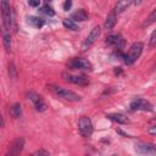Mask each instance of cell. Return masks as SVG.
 Returning a JSON list of instances; mask_svg holds the SVG:
<instances>
[{"label":"cell","mask_w":156,"mask_h":156,"mask_svg":"<svg viewBox=\"0 0 156 156\" xmlns=\"http://www.w3.org/2000/svg\"><path fill=\"white\" fill-rule=\"evenodd\" d=\"M49 89L52 94H55L56 96L61 98V99H65L67 101H72V102H77V101H80L82 98L80 95L76 94L74 91L72 90H68L66 88H62V87H58V85H49Z\"/></svg>","instance_id":"obj_1"},{"label":"cell","mask_w":156,"mask_h":156,"mask_svg":"<svg viewBox=\"0 0 156 156\" xmlns=\"http://www.w3.org/2000/svg\"><path fill=\"white\" fill-rule=\"evenodd\" d=\"M143 49H144V44H143V43H140V41L134 43V44L130 46L128 54H124V57H123L124 63H126V65H133V63L140 57V55H141V52H143Z\"/></svg>","instance_id":"obj_2"},{"label":"cell","mask_w":156,"mask_h":156,"mask_svg":"<svg viewBox=\"0 0 156 156\" xmlns=\"http://www.w3.org/2000/svg\"><path fill=\"white\" fill-rule=\"evenodd\" d=\"M93 123H91V119L88 117V116H82L78 121V132L84 138H89L91 134H93Z\"/></svg>","instance_id":"obj_3"},{"label":"cell","mask_w":156,"mask_h":156,"mask_svg":"<svg viewBox=\"0 0 156 156\" xmlns=\"http://www.w3.org/2000/svg\"><path fill=\"white\" fill-rule=\"evenodd\" d=\"M0 7H1V17H2V24L5 30H9L11 28L12 24V11H11V6L7 1H1L0 2Z\"/></svg>","instance_id":"obj_4"},{"label":"cell","mask_w":156,"mask_h":156,"mask_svg":"<svg viewBox=\"0 0 156 156\" xmlns=\"http://www.w3.org/2000/svg\"><path fill=\"white\" fill-rule=\"evenodd\" d=\"M23 146H24V138H22V136L15 138L10 143L5 156H20V154L23 150Z\"/></svg>","instance_id":"obj_5"},{"label":"cell","mask_w":156,"mask_h":156,"mask_svg":"<svg viewBox=\"0 0 156 156\" xmlns=\"http://www.w3.org/2000/svg\"><path fill=\"white\" fill-rule=\"evenodd\" d=\"M67 65H68L69 68H73V69L93 71V65H91V62L88 61V60H85V58H82V57H74V58H72Z\"/></svg>","instance_id":"obj_6"},{"label":"cell","mask_w":156,"mask_h":156,"mask_svg":"<svg viewBox=\"0 0 156 156\" xmlns=\"http://www.w3.org/2000/svg\"><path fill=\"white\" fill-rule=\"evenodd\" d=\"M26 95H27V98L30 100V102L33 104V106L35 107L37 111H39V112L46 111L48 106H46L45 101L43 100V98H41L39 94H37V93H34V91H27Z\"/></svg>","instance_id":"obj_7"},{"label":"cell","mask_w":156,"mask_h":156,"mask_svg":"<svg viewBox=\"0 0 156 156\" xmlns=\"http://www.w3.org/2000/svg\"><path fill=\"white\" fill-rule=\"evenodd\" d=\"M130 111H152V105L145 99H136L129 105Z\"/></svg>","instance_id":"obj_8"},{"label":"cell","mask_w":156,"mask_h":156,"mask_svg":"<svg viewBox=\"0 0 156 156\" xmlns=\"http://www.w3.org/2000/svg\"><path fill=\"white\" fill-rule=\"evenodd\" d=\"M62 78L66 82H69V83H73V84H77V85H87V84H89V79L85 78L84 76H76V74H72V73H68V72H63L62 73Z\"/></svg>","instance_id":"obj_9"},{"label":"cell","mask_w":156,"mask_h":156,"mask_svg":"<svg viewBox=\"0 0 156 156\" xmlns=\"http://www.w3.org/2000/svg\"><path fill=\"white\" fill-rule=\"evenodd\" d=\"M100 27L99 26H95V27H93V29L90 30V33L88 34V37H87V39L84 40V43H83V45H82V48L85 50L87 48H89L91 44H94L95 41H96V39L99 38V35H100Z\"/></svg>","instance_id":"obj_10"},{"label":"cell","mask_w":156,"mask_h":156,"mask_svg":"<svg viewBox=\"0 0 156 156\" xmlns=\"http://www.w3.org/2000/svg\"><path fill=\"white\" fill-rule=\"evenodd\" d=\"M105 43L107 45L115 46L117 49H122L124 46V44H126V41H124V39H123V37L121 34H111V35H108L106 38Z\"/></svg>","instance_id":"obj_11"},{"label":"cell","mask_w":156,"mask_h":156,"mask_svg":"<svg viewBox=\"0 0 156 156\" xmlns=\"http://www.w3.org/2000/svg\"><path fill=\"white\" fill-rule=\"evenodd\" d=\"M135 150L136 152L141 155H155V145L150 143H138L135 144Z\"/></svg>","instance_id":"obj_12"},{"label":"cell","mask_w":156,"mask_h":156,"mask_svg":"<svg viewBox=\"0 0 156 156\" xmlns=\"http://www.w3.org/2000/svg\"><path fill=\"white\" fill-rule=\"evenodd\" d=\"M116 22H117V13L112 10V11L107 15V17H106V21H105V28H106L107 30H111V29L115 27Z\"/></svg>","instance_id":"obj_13"},{"label":"cell","mask_w":156,"mask_h":156,"mask_svg":"<svg viewBox=\"0 0 156 156\" xmlns=\"http://www.w3.org/2000/svg\"><path fill=\"white\" fill-rule=\"evenodd\" d=\"M71 17H72V21L73 22H76V21L83 22V21H87L88 20V13H87V11L84 9H78L77 11H74L72 13Z\"/></svg>","instance_id":"obj_14"},{"label":"cell","mask_w":156,"mask_h":156,"mask_svg":"<svg viewBox=\"0 0 156 156\" xmlns=\"http://www.w3.org/2000/svg\"><path fill=\"white\" fill-rule=\"evenodd\" d=\"M106 117L113 122L119 123V124H127L129 122V119L122 113H108V115H106Z\"/></svg>","instance_id":"obj_15"},{"label":"cell","mask_w":156,"mask_h":156,"mask_svg":"<svg viewBox=\"0 0 156 156\" xmlns=\"http://www.w3.org/2000/svg\"><path fill=\"white\" fill-rule=\"evenodd\" d=\"M27 23H28L29 26L37 28V29H40V28L44 26L45 22H44V20H41V18H39V17H35V16H28V17H27Z\"/></svg>","instance_id":"obj_16"},{"label":"cell","mask_w":156,"mask_h":156,"mask_svg":"<svg viewBox=\"0 0 156 156\" xmlns=\"http://www.w3.org/2000/svg\"><path fill=\"white\" fill-rule=\"evenodd\" d=\"M130 5V1H126V0H123V1H118L116 5H115V7L112 9L117 15L119 13V12H122V11H124L128 6Z\"/></svg>","instance_id":"obj_17"},{"label":"cell","mask_w":156,"mask_h":156,"mask_svg":"<svg viewBox=\"0 0 156 156\" xmlns=\"http://www.w3.org/2000/svg\"><path fill=\"white\" fill-rule=\"evenodd\" d=\"M10 113H11V116L13 118L21 117V115H22V107H21V105L20 104H13L11 106V108H10Z\"/></svg>","instance_id":"obj_18"},{"label":"cell","mask_w":156,"mask_h":156,"mask_svg":"<svg viewBox=\"0 0 156 156\" xmlns=\"http://www.w3.org/2000/svg\"><path fill=\"white\" fill-rule=\"evenodd\" d=\"M62 24H63L65 28H67V29H69V30H78V29H79L78 24H77L76 22H73L72 20H68V18H65V20L62 21Z\"/></svg>","instance_id":"obj_19"},{"label":"cell","mask_w":156,"mask_h":156,"mask_svg":"<svg viewBox=\"0 0 156 156\" xmlns=\"http://www.w3.org/2000/svg\"><path fill=\"white\" fill-rule=\"evenodd\" d=\"M2 44H4V48L6 51H10L11 50V35L9 33H6L4 35V39H2Z\"/></svg>","instance_id":"obj_20"},{"label":"cell","mask_w":156,"mask_h":156,"mask_svg":"<svg viewBox=\"0 0 156 156\" xmlns=\"http://www.w3.org/2000/svg\"><path fill=\"white\" fill-rule=\"evenodd\" d=\"M43 13H45V15H48V16H54L55 15V11H54V9L51 7V6H49L48 4H44V6L41 7V10H40Z\"/></svg>","instance_id":"obj_21"},{"label":"cell","mask_w":156,"mask_h":156,"mask_svg":"<svg viewBox=\"0 0 156 156\" xmlns=\"http://www.w3.org/2000/svg\"><path fill=\"white\" fill-rule=\"evenodd\" d=\"M155 20H156V9H154L152 10V12L150 13V16L146 18V21L144 22V26H150V24H152L154 22H155Z\"/></svg>","instance_id":"obj_22"},{"label":"cell","mask_w":156,"mask_h":156,"mask_svg":"<svg viewBox=\"0 0 156 156\" xmlns=\"http://www.w3.org/2000/svg\"><path fill=\"white\" fill-rule=\"evenodd\" d=\"M9 74H10V77L13 78V79L17 77V69H16V67H15V65H13L12 62L9 63Z\"/></svg>","instance_id":"obj_23"},{"label":"cell","mask_w":156,"mask_h":156,"mask_svg":"<svg viewBox=\"0 0 156 156\" xmlns=\"http://www.w3.org/2000/svg\"><path fill=\"white\" fill-rule=\"evenodd\" d=\"M30 156H50V154H49V151H46L45 149H39V150H37L34 154H32Z\"/></svg>","instance_id":"obj_24"},{"label":"cell","mask_w":156,"mask_h":156,"mask_svg":"<svg viewBox=\"0 0 156 156\" xmlns=\"http://www.w3.org/2000/svg\"><path fill=\"white\" fill-rule=\"evenodd\" d=\"M156 30H154L152 33H151V35H150V48H154L155 46V44H156Z\"/></svg>","instance_id":"obj_25"},{"label":"cell","mask_w":156,"mask_h":156,"mask_svg":"<svg viewBox=\"0 0 156 156\" xmlns=\"http://www.w3.org/2000/svg\"><path fill=\"white\" fill-rule=\"evenodd\" d=\"M28 5L32 6V7H38L40 5V1L39 0H29L28 1Z\"/></svg>","instance_id":"obj_26"},{"label":"cell","mask_w":156,"mask_h":156,"mask_svg":"<svg viewBox=\"0 0 156 156\" xmlns=\"http://www.w3.org/2000/svg\"><path fill=\"white\" fill-rule=\"evenodd\" d=\"M71 6H72V1L71 0H67V1L63 2V10L65 11H68L71 9Z\"/></svg>","instance_id":"obj_27"},{"label":"cell","mask_w":156,"mask_h":156,"mask_svg":"<svg viewBox=\"0 0 156 156\" xmlns=\"http://www.w3.org/2000/svg\"><path fill=\"white\" fill-rule=\"evenodd\" d=\"M155 128H156L155 126H151V129H150V134L151 135H155Z\"/></svg>","instance_id":"obj_28"},{"label":"cell","mask_w":156,"mask_h":156,"mask_svg":"<svg viewBox=\"0 0 156 156\" xmlns=\"http://www.w3.org/2000/svg\"><path fill=\"white\" fill-rule=\"evenodd\" d=\"M4 126V121H2V117H1V113H0V127Z\"/></svg>","instance_id":"obj_29"},{"label":"cell","mask_w":156,"mask_h":156,"mask_svg":"<svg viewBox=\"0 0 156 156\" xmlns=\"http://www.w3.org/2000/svg\"><path fill=\"white\" fill-rule=\"evenodd\" d=\"M112 156H117V155H112Z\"/></svg>","instance_id":"obj_30"},{"label":"cell","mask_w":156,"mask_h":156,"mask_svg":"<svg viewBox=\"0 0 156 156\" xmlns=\"http://www.w3.org/2000/svg\"><path fill=\"white\" fill-rule=\"evenodd\" d=\"M87 156H88V155H87Z\"/></svg>","instance_id":"obj_31"}]
</instances>
